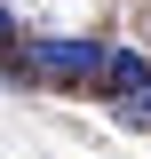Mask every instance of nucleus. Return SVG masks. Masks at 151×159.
Returning <instances> with one entry per match:
<instances>
[{"instance_id": "obj_2", "label": "nucleus", "mask_w": 151, "mask_h": 159, "mask_svg": "<svg viewBox=\"0 0 151 159\" xmlns=\"http://www.w3.org/2000/svg\"><path fill=\"white\" fill-rule=\"evenodd\" d=\"M151 80V64L135 56L127 40H112V48H103V72H95V96H127V88H143Z\"/></svg>"}, {"instance_id": "obj_3", "label": "nucleus", "mask_w": 151, "mask_h": 159, "mask_svg": "<svg viewBox=\"0 0 151 159\" xmlns=\"http://www.w3.org/2000/svg\"><path fill=\"white\" fill-rule=\"evenodd\" d=\"M112 119L127 127V135H151V80H143V88H127V96H112Z\"/></svg>"}, {"instance_id": "obj_4", "label": "nucleus", "mask_w": 151, "mask_h": 159, "mask_svg": "<svg viewBox=\"0 0 151 159\" xmlns=\"http://www.w3.org/2000/svg\"><path fill=\"white\" fill-rule=\"evenodd\" d=\"M8 40H16V24H8V8H0V48H8Z\"/></svg>"}, {"instance_id": "obj_1", "label": "nucleus", "mask_w": 151, "mask_h": 159, "mask_svg": "<svg viewBox=\"0 0 151 159\" xmlns=\"http://www.w3.org/2000/svg\"><path fill=\"white\" fill-rule=\"evenodd\" d=\"M103 48H112V40H72V32H48V40H24V64H32V80H48V88H95Z\"/></svg>"}]
</instances>
